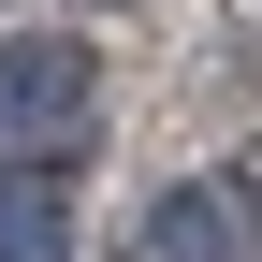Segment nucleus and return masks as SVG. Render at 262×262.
Returning <instances> with one entry per match:
<instances>
[{"label": "nucleus", "mask_w": 262, "mask_h": 262, "mask_svg": "<svg viewBox=\"0 0 262 262\" xmlns=\"http://www.w3.org/2000/svg\"><path fill=\"white\" fill-rule=\"evenodd\" d=\"M73 117H88V44L58 29L0 44V146H73Z\"/></svg>", "instance_id": "f257e3e1"}]
</instances>
